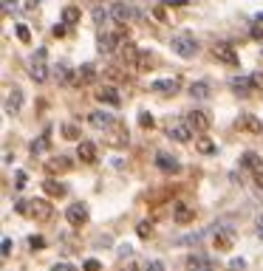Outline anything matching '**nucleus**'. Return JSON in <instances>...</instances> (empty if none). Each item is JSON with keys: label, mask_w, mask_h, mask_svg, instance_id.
I'll list each match as a JSON object with an SVG mask.
<instances>
[{"label": "nucleus", "mask_w": 263, "mask_h": 271, "mask_svg": "<svg viewBox=\"0 0 263 271\" xmlns=\"http://www.w3.org/2000/svg\"><path fill=\"white\" fill-rule=\"evenodd\" d=\"M170 48H173L181 60H193L195 54H198V43H195L193 34H187V31H181V34H175L173 40H170Z\"/></svg>", "instance_id": "f257e3e1"}, {"label": "nucleus", "mask_w": 263, "mask_h": 271, "mask_svg": "<svg viewBox=\"0 0 263 271\" xmlns=\"http://www.w3.org/2000/svg\"><path fill=\"white\" fill-rule=\"evenodd\" d=\"M45 57H48V51H45V48H37V51L31 54V60H28V77L34 79V82H45V79H48Z\"/></svg>", "instance_id": "f03ea898"}, {"label": "nucleus", "mask_w": 263, "mask_h": 271, "mask_svg": "<svg viewBox=\"0 0 263 271\" xmlns=\"http://www.w3.org/2000/svg\"><path fill=\"white\" fill-rule=\"evenodd\" d=\"M28 218L37 220V223H48L54 218V206L43 198H37V201H28Z\"/></svg>", "instance_id": "7ed1b4c3"}, {"label": "nucleus", "mask_w": 263, "mask_h": 271, "mask_svg": "<svg viewBox=\"0 0 263 271\" xmlns=\"http://www.w3.org/2000/svg\"><path fill=\"white\" fill-rule=\"evenodd\" d=\"M125 43V31H116V34H102L97 37V48H99V54H114L119 45Z\"/></svg>", "instance_id": "20e7f679"}, {"label": "nucleus", "mask_w": 263, "mask_h": 271, "mask_svg": "<svg viewBox=\"0 0 263 271\" xmlns=\"http://www.w3.org/2000/svg\"><path fill=\"white\" fill-rule=\"evenodd\" d=\"M193 127H190V122H170V127H167V136H170V139L173 141H178V144H187V141L193 139Z\"/></svg>", "instance_id": "39448f33"}, {"label": "nucleus", "mask_w": 263, "mask_h": 271, "mask_svg": "<svg viewBox=\"0 0 263 271\" xmlns=\"http://www.w3.org/2000/svg\"><path fill=\"white\" fill-rule=\"evenodd\" d=\"M212 243H215L218 252H227V249H232V243H235V232L229 226H218V223H215V240H212Z\"/></svg>", "instance_id": "423d86ee"}, {"label": "nucleus", "mask_w": 263, "mask_h": 271, "mask_svg": "<svg viewBox=\"0 0 263 271\" xmlns=\"http://www.w3.org/2000/svg\"><path fill=\"white\" fill-rule=\"evenodd\" d=\"M187 122H190V127H193L195 133H207L210 130V124H212V119L204 110H190L187 113Z\"/></svg>", "instance_id": "0eeeda50"}, {"label": "nucleus", "mask_w": 263, "mask_h": 271, "mask_svg": "<svg viewBox=\"0 0 263 271\" xmlns=\"http://www.w3.org/2000/svg\"><path fill=\"white\" fill-rule=\"evenodd\" d=\"M173 220L175 223H181V226H187V223H193L195 220V209L190 206V203H173Z\"/></svg>", "instance_id": "6e6552de"}, {"label": "nucleus", "mask_w": 263, "mask_h": 271, "mask_svg": "<svg viewBox=\"0 0 263 271\" xmlns=\"http://www.w3.org/2000/svg\"><path fill=\"white\" fill-rule=\"evenodd\" d=\"M187 271H215V263L207 254H190L187 257Z\"/></svg>", "instance_id": "1a4fd4ad"}, {"label": "nucleus", "mask_w": 263, "mask_h": 271, "mask_svg": "<svg viewBox=\"0 0 263 271\" xmlns=\"http://www.w3.org/2000/svg\"><path fill=\"white\" fill-rule=\"evenodd\" d=\"M97 99L102 102V105H111V107H119L122 105V96H119V90H116L114 85H105L97 90Z\"/></svg>", "instance_id": "9d476101"}, {"label": "nucleus", "mask_w": 263, "mask_h": 271, "mask_svg": "<svg viewBox=\"0 0 263 271\" xmlns=\"http://www.w3.org/2000/svg\"><path fill=\"white\" fill-rule=\"evenodd\" d=\"M212 54H215V60L227 62V65H238V54L229 43H218L215 48H212Z\"/></svg>", "instance_id": "9b49d317"}, {"label": "nucleus", "mask_w": 263, "mask_h": 271, "mask_svg": "<svg viewBox=\"0 0 263 271\" xmlns=\"http://www.w3.org/2000/svg\"><path fill=\"white\" fill-rule=\"evenodd\" d=\"M65 218H68L71 226H82V223H88V209L82 203H71L68 212H65Z\"/></svg>", "instance_id": "f8f14e48"}, {"label": "nucleus", "mask_w": 263, "mask_h": 271, "mask_svg": "<svg viewBox=\"0 0 263 271\" xmlns=\"http://www.w3.org/2000/svg\"><path fill=\"white\" fill-rule=\"evenodd\" d=\"M238 127H241V130H246V133H252V136L263 133V122L258 119V116H252V113H244V116H241V119H238Z\"/></svg>", "instance_id": "ddd939ff"}, {"label": "nucleus", "mask_w": 263, "mask_h": 271, "mask_svg": "<svg viewBox=\"0 0 263 271\" xmlns=\"http://www.w3.org/2000/svg\"><path fill=\"white\" fill-rule=\"evenodd\" d=\"M229 88L235 90L238 96H249L255 90V85H252V77H232L229 79Z\"/></svg>", "instance_id": "4468645a"}, {"label": "nucleus", "mask_w": 263, "mask_h": 271, "mask_svg": "<svg viewBox=\"0 0 263 271\" xmlns=\"http://www.w3.org/2000/svg\"><path fill=\"white\" fill-rule=\"evenodd\" d=\"M77 158L82 164H94L97 161V147H94V141H79L77 144Z\"/></svg>", "instance_id": "2eb2a0df"}, {"label": "nucleus", "mask_w": 263, "mask_h": 271, "mask_svg": "<svg viewBox=\"0 0 263 271\" xmlns=\"http://www.w3.org/2000/svg\"><path fill=\"white\" fill-rule=\"evenodd\" d=\"M20 107H23V90L14 88V90H9V96H6V113L14 116V113H20Z\"/></svg>", "instance_id": "dca6fc26"}, {"label": "nucleus", "mask_w": 263, "mask_h": 271, "mask_svg": "<svg viewBox=\"0 0 263 271\" xmlns=\"http://www.w3.org/2000/svg\"><path fill=\"white\" fill-rule=\"evenodd\" d=\"M150 90H156V93H164V96H173L175 90H178V79H156Z\"/></svg>", "instance_id": "f3484780"}, {"label": "nucleus", "mask_w": 263, "mask_h": 271, "mask_svg": "<svg viewBox=\"0 0 263 271\" xmlns=\"http://www.w3.org/2000/svg\"><path fill=\"white\" fill-rule=\"evenodd\" d=\"M88 122L94 124L97 130H108V127L114 124V116H111V113H105V110H94V113L88 116Z\"/></svg>", "instance_id": "a211bd4d"}, {"label": "nucleus", "mask_w": 263, "mask_h": 271, "mask_svg": "<svg viewBox=\"0 0 263 271\" xmlns=\"http://www.w3.org/2000/svg\"><path fill=\"white\" fill-rule=\"evenodd\" d=\"M54 79H57L60 85H79V82H77V77H71V68L65 65V62L54 65Z\"/></svg>", "instance_id": "6ab92c4d"}, {"label": "nucleus", "mask_w": 263, "mask_h": 271, "mask_svg": "<svg viewBox=\"0 0 263 271\" xmlns=\"http://www.w3.org/2000/svg\"><path fill=\"white\" fill-rule=\"evenodd\" d=\"M45 170H48V173H68L71 170V158L68 156H60V158H48V161H45Z\"/></svg>", "instance_id": "aec40b11"}, {"label": "nucleus", "mask_w": 263, "mask_h": 271, "mask_svg": "<svg viewBox=\"0 0 263 271\" xmlns=\"http://www.w3.org/2000/svg\"><path fill=\"white\" fill-rule=\"evenodd\" d=\"M111 17H114L116 23H128V20L133 17V9L128 3H114V6H111Z\"/></svg>", "instance_id": "412c9836"}, {"label": "nucleus", "mask_w": 263, "mask_h": 271, "mask_svg": "<svg viewBox=\"0 0 263 271\" xmlns=\"http://www.w3.org/2000/svg\"><path fill=\"white\" fill-rule=\"evenodd\" d=\"M139 48L133 43H122V62L125 65H131V68H136V60H139Z\"/></svg>", "instance_id": "4be33fe9"}, {"label": "nucleus", "mask_w": 263, "mask_h": 271, "mask_svg": "<svg viewBox=\"0 0 263 271\" xmlns=\"http://www.w3.org/2000/svg\"><path fill=\"white\" fill-rule=\"evenodd\" d=\"M97 79V68L91 65V62H85V65H79L77 68V82L79 85H88V82H94Z\"/></svg>", "instance_id": "5701e85b"}, {"label": "nucleus", "mask_w": 263, "mask_h": 271, "mask_svg": "<svg viewBox=\"0 0 263 271\" xmlns=\"http://www.w3.org/2000/svg\"><path fill=\"white\" fill-rule=\"evenodd\" d=\"M156 167L164 170V173H178V161L173 156H167V153H158L156 156Z\"/></svg>", "instance_id": "b1692460"}, {"label": "nucleus", "mask_w": 263, "mask_h": 271, "mask_svg": "<svg viewBox=\"0 0 263 271\" xmlns=\"http://www.w3.org/2000/svg\"><path fill=\"white\" fill-rule=\"evenodd\" d=\"M43 192L51 195V198H62V195H65V184L54 181V178H45L43 181Z\"/></svg>", "instance_id": "393cba45"}, {"label": "nucleus", "mask_w": 263, "mask_h": 271, "mask_svg": "<svg viewBox=\"0 0 263 271\" xmlns=\"http://www.w3.org/2000/svg\"><path fill=\"white\" fill-rule=\"evenodd\" d=\"M210 85H207V82H193V85H190V96L193 99H210Z\"/></svg>", "instance_id": "a878e982"}, {"label": "nucleus", "mask_w": 263, "mask_h": 271, "mask_svg": "<svg viewBox=\"0 0 263 271\" xmlns=\"http://www.w3.org/2000/svg\"><path fill=\"white\" fill-rule=\"evenodd\" d=\"M79 17H82V11H79L77 6H65V9H62V23H65V26L79 23Z\"/></svg>", "instance_id": "bb28decb"}, {"label": "nucleus", "mask_w": 263, "mask_h": 271, "mask_svg": "<svg viewBox=\"0 0 263 271\" xmlns=\"http://www.w3.org/2000/svg\"><path fill=\"white\" fill-rule=\"evenodd\" d=\"M241 164H244V167H249V170L255 173V170H261V167H263V158L258 156V153H244Z\"/></svg>", "instance_id": "cd10ccee"}, {"label": "nucleus", "mask_w": 263, "mask_h": 271, "mask_svg": "<svg viewBox=\"0 0 263 271\" xmlns=\"http://www.w3.org/2000/svg\"><path fill=\"white\" fill-rule=\"evenodd\" d=\"M153 68V54L150 51H141L139 60H136V71H150Z\"/></svg>", "instance_id": "c85d7f7f"}, {"label": "nucleus", "mask_w": 263, "mask_h": 271, "mask_svg": "<svg viewBox=\"0 0 263 271\" xmlns=\"http://www.w3.org/2000/svg\"><path fill=\"white\" fill-rule=\"evenodd\" d=\"M105 79H111V82H125V71L119 68V65H108L105 68Z\"/></svg>", "instance_id": "c756f323"}, {"label": "nucleus", "mask_w": 263, "mask_h": 271, "mask_svg": "<svg viewBox=\"0 0 263 271\" xmlns=\"http://www.w3.org/2000/svg\"><path fill=\"white\" fill-rule=\"evenodd\" d=\"M45 150H48V130H45L43 139L31 141V153H34V156H40V153H45Z\"/></svg>", "instance_id": "7c9ffc66"}, {"label": "nucleus", "mask_w": 263, "mask_h": 271, "mask_svg": "<svg viewBox=\"0 0 263 271\" xmlns=\"http://www.w3.org/2000/svg\"><path fill=\"white\" fill-rule=\"evenodd\" d=\"M108 17H111V9H102V6H97V9H94V23H97V26H102Z\"/></svg>", "instance_id": "2f4dec72"}, {"label": "nucleus", "mask_w": 263, "mask_h": 271, "mask_svg": "<svg viewBox=\"0 0 263 271\" xmlns=\"http://www.w3.org/2000/svg\"><path fill=\"white\" fill-rule=\"evenodd\" d=\"M14 34H17L20 43H31V31H28V26H14Z\"/></svg>", "instance_id": "473e14b6"}, {"label": "nucleus", "mask_w": 263, "mask_h": 271, "mask_svg": "<svg viewBox=\"0 0 263 271\" xmlns=\"http://www.w3.org/2000/svg\"><path fill=\"white\" fill-rule=\"evenodd\" d=\"M62 136H65L68 141H77L79 139V130L74 127V124H62Z\"/></svg>", "instance_id": "72a5a7b5"}, {"label": "nucleus", "mask_w": 263, "mask_h": 271, "mask_svg": "<svg viewBox=\"0 0 263 271\" xmlns=\"http://www.w3.org/2000/svg\"><path fill=\"white\" fill-rule=\"evenodd\" d=\"M26 184H28V175L23 173V170H17V173H14V186H17V189H26Z\"/></svg>", "instance_id": "f704fd0d"}, {"label": "nucleus", "mask_w": 263, "mask_h": 271, "mask_svg": "<svg viewBox=\"0 0 263 271\" xmlns=\"http://www.w3.org/2000/svg\"><path fill=\"white\" fill-rule=\"evenodd\" d=\"M198 150H201L204 156H210V153H215V144L210 139H198Z\"/></svg>", "instance_id": "c9c22d12"}, {"label": "nucleus", "mask_w": 263, "mask_h": 271, "mask_svg": "<svg viewBox=\"0 0 263 271\" xmlns=\"http://www.w3.org/2000/svg\"><path fill=\"white\" fill-rule=\"evenodd\" d=\"M136 232H139V237H144V240H147V237L153 235V226H150L147 220H141L139 226H136Z\"/></svg>", "instance_id": "e433bc0d"}, {"label": "nucleus", "mask_w": 263, "mask_h": 271, "mask_svg": "<svg viewBox=\"0 0 263 271\" xmlns=\"http://www.w3.org/2000/svg\"><path fill=\"white\" fill-rule=\"evenodd\" d=\"M28 246H31L34 252H40V249L45 246V237H40V235H31V237H28Z\"/></svg>", "instance_id": "4c0bfd02"}, {"label": "nucleus", "mask_w": 263, "mask_h": 271, "mask_svg": "<svg viewBox=\"0 0 263 271\" xmlns=\"http://www.w3.org/2000/svg\"><path fill=\"white\" fill-rule=\"evenodd\" d=\"M139 127L150 130V127H153V116H150V113H139Z\"/></svg>", "instance_id": "58836bf2"}, {"label": "nucleus", "mask_w": 263, "mask_h": 271, "mask_svg": "<svg viewBox=\"0 0 263 271\" xmlns=\"http://www.w3.org/2000/svg\"><path fill=\"white\" fill-rule=\"evenodd\" d=\"M144 271H164V263H161V260H150Z\"/></svg>", "instance_id": "ea45409f"}, {"label": "nucleus", "mask_w": 263, "mask_h": 271, "mask_svg": "<svg viewBox=\"0 0 263 271\" xmlns=\"http://www.w3.org/2000/svg\"><path fill=\"white\" fill-rule=\"evenodd\" d=\"M82 269H85V271H102V266H99V260H85Z\"/></svg>", "instance_id": "a19ab883"}, {"label": "nucleus", "mask_w": 263, "mask_h": 271, "mask_svg": "<svg viewBox=\"0 0 263 271\" xmlns=\"http://www.w3.org/2000/svg\"><path fill=\"white\" fill-rule=\"evenodd\" d=\"M252 85L255 90H263V74H252Z\"/></svg>", "instance_id": "79ce46f5"}, {"label": "nucleus", "mask_w": 263, "mask_h": 271, "mask_svg": "<svg viewBox=\"0 0 263 271\" xmlns=\"http://www.w3.org/2000/svg\"><path fill=\"white\" fill-rule=\"evenodd\" d=\"M244 266H246V263L241 260V257H235V260L229 263V269H232V271H244Z\"/></svg>", "instance_id": "37998d69"}, {"label": "nucleus", "mask_w": 263, "mask_h": 271, "mask_svg": "<svg viewBox=\"0 0 263 271\" xmlns=\"http://www.w3.org/2000/svg\"><path fill=\"white\" fill-rule=\"evenodd\" d=\"M116 254H119V257H131V254H133V249H131L128 243H125V246H119V252H116Z\"/></svg>", "instance_id": "c03bdc74"}, {"label": "nucleus", "mask_w": 263, "mask_h": 271, "mask_svg": "<svg viewBox=\"0 0 263 271\" xmlns=\"http://www.w3.org/2000/svg\"><path fill=\"white\" fill-rule=\"evenodd\" d=\"M0 252H3V257H9V252H11V240L9 237H3V249H0Z\"/></svg>", "instance_id": "a18cd8bd"}, {"label": "nucleus", "mask_w": 263, "mask_h": 271, "mask_svg": "<svg viewBox=\"0 0 263 271\" xmlns=\"http://www.w3.org/2000/svg\"><path fill=\"white\" fill-rule=\"evenodd\" d=\"M255 184L263 189V167H261V170H255Z\"/></svg>", "instance_id": "49530a36"}, {"label": "nucleus", "mask_w": 263, "mask_h": 271, "mask_svg": "<svg viewBox=\"0 0 263 271\" xmlns=\"http://www.w3.org/2000/svg\"><path fill=\"white\" fill-rule=\"evenodd\" d=\"M54 271H74V266H68V263H57Z\"/></svg>", "instance_id": "de8ad7c7"}, {"label": "nucleus", "mask_w": 263, "mask_h": 271, "mask_svg": "<svg viewBox=\"0 0 263 271\" xmlns=\"http://www.w3.org/2000/svg\"><path fill=\"white\" fill-rule=\"evenodd\" d=\"M65 31H68V28L62 26V23H60V26H54V37H65Z\"/></svg>", "instance_id": "09e8293b"}, {"label": "nucleus", "mask_w": 263, "mask_h": 271, "mask_svg": "<svg viewBox=\"0 0 263 271\" xmlns=\"http://www.w3.org/2000/svg\"><path fill=\"white\" fill-rule=\"evenodd\" d=\"M252 37H255V40H263V26H255L252 28Z\"/></svg>", "instance_id": "8fccbe9b"}, {"label": "nucleus", "mask_w": 263, "mask_h": 271, "mask_svg": "<svg viewBox=\"0 0 263 271\" xmlns=\"http://www.w3.org/2000/svg\"><path fill=\"white\" fill-rule=\"evenodd\" d=\"M255 232H258V237H261V240H263V215H261V218H258V229H255Z\"/></svg>", "instance_id": "3c124183"}, {"label": "nucleus", "mask_w": 263, "mask_h": 271, "mask_svg": "<svg viewBox=\"0 0 263 271\" xmlns=\"http://www.w3.org/2000/svg\"><path fill=\"white\" fill-rule=\"evenodd\" d=\"M153 14H156L158 20H164V17H167V14H164V9H161V6H156V9H153Z\"/></svg>", "instance_id": "603ef678"}, {"label": "nucleus", "mask_w": 263, "mask_h": 271, "mask_svg": "<svg viewBox=\"0 0 263 271\" xmlns=\"http://www.w3.org/2000/svg\"><path fill=\"white\" fill-rule=\"evenodd\" d=\"M167 6H184V0H167Z\"/></svg>", "instance_id": "864d4df0"}, {"label": "nucleus", "mask_w": 263, "mask_h": 271, "mask_svg": "<svg viewBox=\"0 0 263 271\" xmlns=\"http://www.w3.org/2000/svg\"><path fill=\"white\" fill-rule=\"evenodd\" d=\"M122 271H139V269H136V266H128V269H122Z\"/></svg>", "instance_id": "5fc2aeb1"}, {"label": "nucleus", "mask_w": 263, "mask_h": 271, "mask_svg": "<svg viewBox=\"0 0 263 271\" xmlns=\"http://www.w3.org/2000/svg\"><path fill=\"white\" fill-rule=\"evenodd\" d=\"M258 23H263V11H261V14H258Z\"/></svg>", "instance_id": "6e6d98bb"}]
</instances>
